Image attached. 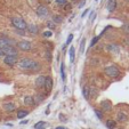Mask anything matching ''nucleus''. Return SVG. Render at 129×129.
I'll list each match as a JSON object with an SVG mask.
<instances>
[{
  "mask_svg": "<svg viewBox=\"0 0 129 129\" xmlns=\"http://www.w3.org/2000/svg\"><path fill=\"white\" fill-rule=\"evenodd\" d=\"M101 37H102V36H101V34H100V36H97V37H95V38H94V39L91 40V42H90V46H91V47H93V46H95V45L97 44V41H98V40H100V38H101Z\"/></svg>",
  "mask_w": 129,
  "mask_h": 129,
  "instance_id": "nucleus-27",
  "label": "nucleus"
},
{
  "mask_svg": "<svg viewBox=\"0 0 129 129\" xmlns=\"http://www.w3.org/2000/svg\"><path fill=\"white\" fill-rule=\"evenodd\" d=\"M21 123H22V124H25V123H27V120H24V121H22V122H21Z\"/></svg>",
  "mask_w": 129,
  "mask_h": 129,
  "instance_id": "nucleus-41",
  "label": "nucleus"
},
{
  "mask_svg": "<svg viewBox=\"0 0 129 129\" xmlns=\"http://www.w3.org/2000/svg\"><path fill=\"white\" fill-rule=\"evenodd\" d=\"M82 95L86 100H89V87L88 86H85L82 89Z\"/></svg>",
  "mask_w": 129,
  "mask_h": 129,
  "instance_id": "nucleus-22",
  "label": "nucleus"
},
{
  "mask_svg": "<svg viewBox=\"0 0 129 129\" xmlns=\"http://www.w3.org/2000/svg\"><path fill=\"white\" fill-rule=\"evenodd\" d=\"M121 30L123 32H126V33H129V23H124L121 26Z\"/></svg>",
  "mask_w": 129,
  "mask_h": 129,
  "instance_id": "nucleus-26",
  "label": "nucleus"
},
{
  "mask_svg": "<svg viewBox=\"0 0 129 129\" xmlns=\"http://www.w3.org/2000/svg\"><path fill=\"white\" fill-rule=\"evenodd\" d=\"M47 26L50 27V29H54V27H55V23H54L53 21H49V22H47Z\"/></svg>",
  "mask_w": 129,
  "mask_h": 129,
  "instance_id": "nucleus-32",
  "label": "nucleus"
},
{
  "mask_svg": "<svg viewBox=\"0 0 129 129\" xmlns=\"http://www.w3.org/2000/svg\"><path fill=\"white\" fill-rule=\"evenodd\" d=\"M17 61H18V56H5L4 57V63L6 65L10 66V68H13L17 63Z\"/></svg>",
  "mask_w": 129,
  "mask_h": 129,
  "instance_id": "nucleus-7",
  "label": "nucleus"
},
{
  "mask_svg": "<svg viewBox=\"0 0 129 129\" xmlns=\"http://www.w3.org/2000/svg\"><path fill=\"white\" fill-rule=\"evenodd\" d=\"M101 107H102V110L105 111V112H110L112 110V103L109 100H104L101 102Z\"/></svg>",
  "mask_w": 129,
  "mask_h": 129,
  "instance_id": "nucleus-9",
  "label": "nucleus"
},
{
  "mask_svg": "<svg viewBox=\"0 0 129 129\" xmlns=\"http://www.w3.org/2000/svg\"><path fill=\"white\" fill-rule=\"evenodd\" d=\"M33 100H34V103H36V104H39V103H41L42 101L45 100V96L41 95V94H37V95L33 97Z\"/></svg>",
  "mask_w": 129,
  "mask_h": 129,
  "instance_id": "nucleus-20",
  "label": "nucleus"
},
{
  "mask_svg": "<svg viewBox=\"0 0 129 129\" xmlns=\"http://www.w3.org/2000/svg\"><path fill=\"white\" fill-rule=\"evenodd\" d=\"M106 8L109 12H113L117 8V0H107Z\"/></svg>",
  "mask_w": 129,
  "mask_h": 129,
  "instance_id": "nucleus-12",
  "label": "nucleus"
},
{
  "mask_svg": "<svg viewBox=\"0 0 129 129\" xmlns=\"http://www.w3.org/2000/svg\"><path fill=\"white\" fill-rule=\"evenodd\" d=\"M58 5H62V6H64V5H66V0H55Z\"/></svg>",
  "mask_w": 129,
  "mask_h": 129,
  "instance_id": "nucleus-33",
  "label": "nucleus"
},
{
  "mask_svg": "<svg viewBox=\"0 0 129 129\" xmlns=\"http://www.w3.org/2000/svg\"><path fill=\"white\" fill-rule=\"evenodd\" d=\"M45 80H46V77H45V76H39L38 78L36 79V86L38 88H44Z\"/></svg>",
  "mask_w": 129,
  "mask_h": 129,
  "instance_id": "nucleus-11",
  "label": "nucleus"
},
{
  "mask_svg": "<svg viewBox=\"0 0 129 129\" xmlns=\"http://www.w3.org/2000/svg\"><path fill=\"white\" fill-rule=\"evenodd\" d=\"M124 42H126V44H127V45H128V46H129V37H127L126 39H124Z\"/></svg>",
  "mask_w": 129,
  "mask_h": 129,
  "instance_id": "nucleus-39",
  "label": "nucleus"
},
{
  "mask_svg": "<svg viewBox=\"0 0 129 129\" xmlns=\"http://www.w3.org/2000/svg\"><path fill=\"white\" fill-rule=\"evenodd\" d=\"M72 39H73V34H69V37H68V40H66V42H65V45H64V48H65L66 46H68L69 44H70L71 41H72Z\"/></svg>",
  "mask_w": 129,
  "mask_h": 129,
  "instance_id": "nucleus-28",
  "label": "nucleus"
},
{
  "mask_svg": "<svg viewBox=\"0 0 129 129\" xmlns=\"http://www.w3.org/2000/svg\"><path fill=\"white\" fill-rule=\"evenodd\" d=\"M53 86H54V81H53V79H51V77L47 76L46 80H45V86H44V88L46 89L47 93H50L51 89H53Z\"/></svg>",
  "mask_w": 129,
  "mask_h": 129,
  "instance_id": "nucleus-8",
  "label": "nucleus"
},
{
  "mask_svg": "<svg viewBox=\"0 0 129 129\" xmlns=\"http://www.w3.org/2000/svg\"><path fill=\"white\" fill-rule=\"evenodd\" d=\"M105 126H106V128H109V129H114L115 127H117V121L113 119H109V120H106V122H105Z\"/></svg>",
  "mask_w": 129,
  "mask_h": 129,
  "instance_id": "nucleus-16",
  "label": "nucleus"
},
{
  "mask_svg": "<svg viewBox=\"0 0 129 129\" xmlns=\"http://www.w3.org/2000/svg\"><path fill=\"white\" fill-rule=\"evenodd\" d=\"M45 127H46V122L45 121H39L38 123L34 124V128L36 129H46Z\"/></svg>",
  "mask_w": 129,
  "mask_h": 129,
  "instance_id": "nucleus-24",
  "label": "nucleus"
},
{
  "mask_svg": "<svg viewBox=\"0 0 129 129\" xmlns=\"http://www.w3.org/2000/svg\"><path fill=\"white\" fill-rule=\"evenodd\" d=\"M85 45H86V40L82 39V41H81V46H80V51L81 53H83V50H85Z\"/></svg>",
  "mask_w": 129,
  "mask_h": 129,
  "instance_id": "nucleus-31",
  "label": "nucleus"
},
{
  "mask_svg": "<svg viewBox=\"0 0 129 129\" xmlns=\"http://www.w3.org/2000/svg\"><path fill=\"white\" fill-rule=\"evenodd\" d=\"M76 58V50H74V47H71L70 48V62L73 63Z\"/></svg>",
  "mask_w": 129,
  "mask_h": 129,
  "instance_id": "nucleus-21",
  "label": "nucleus"
},
{
  "mask_svg": "<svg viewBox=\"0 0 129 129\" xmlns=\"http://www.w3.org/2000/svg\"><path fill=\"white\" fill-rule=\"evenodd\" d=\"M106 49H107L109 51H111V53H114V54H118V53L120 51L119 47H118L117 45H114V44L107 45V46H106Z\"/></svg>",
  "mask_w": 129,
  "mask_h": 129,
  "instance_id": "nucleus-15",
  "label": "nucleus"
},
{
  "mask_svg": "<svg viewBox=\"0 0 129 129\" xmlns=\"http://www.w3.org/2000/svg\"><path fill=\"white\" fill-rule=\"evenodd\" d=\"M46 59L48 62L51 61V54H50V51H49V50H46Z\"/></svg>",
  "mask_w": 129,
  "mask_h": 129,
  "instance_id": "nucleus-30",
  "label": "nucleus"
},
{
  "mask_svg": "<svg viewBox=\"0 0 129 129\" xmlns=\"http://www.w3.org/2000/svg\"><path fill=\"white\" fill-rule=\"evenodd\" d=\"M17 47H18L22 51H30L32 49L31 42L27 41V40H22V41H20L17 44Z\"/></svg>",
  "mask_w": 129,
  "mask_h": 129,
  "instance_id": "nucleus-5",
  "label": "nucleus"
},
{
  "mask_svg": "<svg viewBox=\"0 0 129 129\" xmlns=\"http://www.w3.org/2000/svg\"><path fill=\"white\" fill-rule=\"evenodd\" d=\"M27 114H29V111H27V110L20 109L17 111V118H18V119H23V118H25Z\"/></svg>",
  "mask_w": 129,
  "mask_h": 129,
  "instance_id": "nucleus-17",
  "label": "nucleus"
},
{
  "mask_svg": "<svg viewBox=\"0 0 129 129\" xmlns=\"http://www.w3.org/2000/svg\"><path fill=\"white\" fill-rule=\"evenodd\" d=\"M94 112H95L96 117H97V118H98V119H100V120H102L103 118H104V114H103L102 110H100V109H95V110H94Z\"/></svg>",
  "mask_w": 129,
  "mask_h": 129,
  "instance_id": "nucleus-25",
  "label": "nucleus"
},
{
  "mask_svg": "<svg viewBox=\"0 0 129 129\" xmlns=\"http://www.w3.org/2000/svg\"><path fill=\"white\" fill-rule=\"evenodd\" d=\"M24 104L32 106V105H36V103H34V100L32 96H26V97L24 98Z\"/></svg>",
  "mask_w": 129,
  "mask_h": 129,
  "instance_id": "nucleus-19",
  "label": "nucleus"
},
{
  "mask_svg": "<svg viewBox=\"0 0 129 129\" xmlns=\"http://www.w3.org/2000/svg\"><path fill=\"white\" fill-rule=\"evenodd\" d=\"M32 63H33V59L29 58V57H24V58H22L20 62H18V66H20L21 70H27V71H30Z\"/></svg>",
  "mask_w": 129,
  "mask_h": 129,
  "instance_id": "nucleus-3",
  "label": "nucleus"
},
{
  "mask_svg": "<svg viewBox=\"0 0 129 129\" xmlns=\"http://www.w3.org/2000/svg\"><path fill=\"white\" fill-rule=\"evenodd\" d=\"M117 120L119 122H126L128 120V115L126 114L124 112H118L117 114Z\"/></svg>",
  "mask_w": 129,
  "mask_h": 129,
  "instance_id": "nucleus-14",
  "label": "nucleus"
},
{
  "mask_svg": "<svg viewBox=\"0 0 129 129\" xmlns=\"http://www.w3.org/2000/svg\"><path fill=\"white\" fill-rule=\"evenodd\" d=\"M55 129H66L65 127H63V126H59V127H56Z\"/></svg>",
  "mask_w": 129,
  "mask_h": 129,
  "instance_id": "nucleus-40",
  "label": "nucleus"
},
{
  "mask_svg": "<svg viewBox=\"0 0 129 129\" xmlns=\"http://www.w3.org/2000/svg\"><path fill=\"white\" fill-rule=\"evenodd\" d=\"M37 15L41 18H46L49 15V9L46 7V6H39L37 8Z\"/></svg>",
  "mask_w": 129,
  "mask_h": 129,
  "instance_id": "nucleus-6",
  "label": "nucleus"
},
{
  "mask_svg": "<svg viewBox=\"0 0 129 129\" xmlns=\"http://www.w3.org/2000/svg\"><path fill=\"white\" fill-rule=\"evenodd\" d=\"M5 56H18V51L14 46H6L3 48Z\"/></svg>",
  "mask_w": 129,
  "mask_h": 129,
  "instance_id": "nucleus-4",
  "label": "nucleus"
},
{
  "mask_svg": "<svg viewBox=\"0 0 129 129\" xmlns=\"http://www.w3.org/2000/svg\"><path fill=\"white\" fill-rule=\"evenodd\" d=\"M53 22L55 23V24H59V23H62L63 22V17L62 16H59V15H54L53 16Z\"/></svg>",
  "mask_w": 129,
  "mask_h": 129,
  "instance_id": "nucleus-23",
  "label": "nucleus"
},
{
  "mask_svg": "<svg viewBox=\"0 0 129 129\" xmlns=\"http://www.w3.org/2000/svg\"><path fill=\"white\" fill-rule=\"evenodd\" d=\"M40 70H41V64H40L39 62L33 61V63H32L30 71H31V72H38V71H40Z\"/></svg>",
  "mask_w": 129,
  "mask_h": 129,
  "instance_id": "nucleus-13",
  "label": "nucleus"
},
{
  "mask_svg": "<svg viewBox=\"0 0 129 129\" xmlns=\"http://www.w3.org/2000/svg\"><path fill=\"white\" fill-rule=\"evenodd\" d=\"M4 56H5V54H4L3 49H0V58H1V57H4Z\"/></svg>",
  "mask_w": 129,
  "mask_h": 129,
  "instance_id": "nucleus-38",
  "label": "nucleus"
},
{
  "mask_svg": "<svg viewBox=\"0 0 129 129\" xmlns=\"http://www.w3.org/2000/svg\"><path fill=\"white\" fill-rule=\"evenodd\" d=\"M26 29L29 30V32H30V33H32V34L38 33V31H39L38 26H37V25H34V24H30V25H27Z\"/></svg>",
  "mask_w": 129,
  "mask_h": 129,
  "instance_id": "nucleus-18",
  "label": "nucleus"
},
{
  "mask_svg": "<svg viewBox=\"0 0 129 129\" xmlns=\"http://www.w3.org/2000/svg\"><path fill=\"white\" fill-rule=\"evenodd\" d=\"M104 73L110 78H117L120 76V70L115 65H109L104 69Z\"/></svg>",
  "mask_w": 129,
  "mask_h": 129,
  "instance_id": "nucleus-2",
  "label": "nucleus"
},
{
  "mask_svg": "<svg viewBox=\"0 0 129 129\" xmlns=\"http://www.w3.org/2000/svg\"><path fill=\"white\" fill-rule=\"evenodd\" d=\"M61 74H62V79L63 81H65V73H64V64L61 65Z\"/></svg>",
  "mask_w": 129,
  "mask_h": 129,
  "instance_id": "nucleus-29",
  "label": "nucleus"
},
{
  "mask_svg": "<svg viewBox=\"0 0 129 129\" xmlns=\"http://www.w3.org/2000/svg\"><path fill=\"white\" fill-rule=\"evenodd\" d=\"M88 12H89V9H86V10H85V12H83V13H82V15H81V17H82V18H83V17H85V16H86V15H87V13H88Z\"/></svg>",
  "mask_w": 129,
  "mask_h": 129,
  "instance_id": "nucleus-36",
  "label": "nucleus"
},
{
  "mask_svg": "<svg viewBox=\"0 0 129 129\" xmlns=\"http://www.w3.org/2000/svg\"><path fill=\"white\" fill-rule=\"evenodd\" d=\"M71 8V5H64V9L65 10H69Z\"/></svg>",
  "mask_w": 129,
  "mask_h": 129,
  "instance_id": "nucleus-37",
  "label": "nucleus"
},
{
  "mask_svg": "<svg viewBox=\"0 0 129 129\" xmlns=\"http://www.w3.org/2000/svg\"><path fill=\"white\" fill-rule=\"evenodd\" d=\"M4 110L7 111V112H14L15 110H16V105L13 102H7L4 104Z\"/></svg>",
  "mask_w": 129,
  "mask_h": 129,
  "instance_id": "nucleus-10",
  "label": "nucleus"
},
{
  "mask_svg": "<svg viewBox=\"0 0 129 129\" xmlns=\"http://www.w3.org/2000/svg\"><path fill=\"white\" fill-rule=\"evenodd\" d=\"M44 36H45V37H50V36H51V32H50V31H47V32H45V33H44Z\"/></svg>",
  "mask_w": 129,
  "mask_h": 129,
  "instance_id": "nucleus-35",
  "label": "nucleus"
},
{
  "mask_svg": "<svg viewBox=\"0 0 129 129\" xmlns=\"http://www.w3.org/2000/svg\"><path fill=\"white\" fill-rule=\"evenodd\" d=\"M96 1H98V0H96Z\"/></svg>",
  "mask_w": 129,
  "mask_h": 129,
  "instance_id": "nucleus-43",
  "label": "nucleus"
},
{
  "mask_svg": "<svg viewBox=\"0 0 129 129\" xmlns=\"http://www.w3.org/2000/svg\"><path fill=\"white\" fill-rule=\"evenodd\" d=\"M10 22H12L13 26H15L18 31H22V30H26L27 24L23 18H20V17H12L10 18Z\"/></svg>",
  "mask_w": 129,
  "mask_h": 129,
  "instance_id": "nucleus-1",
  "label": "nucleus"
},
{
  "mask_svg": "<svg viewBox=\"0 0 129 129\" xmlns=\"http://www.w3.org/2000/svg\"><path fill=\"white\" fill-rule=\"evenodd\" d=\"M119 129H123V128H119Z\"/></svg>",
  "mask_w": 129,
  "mask_h": 129,
  "instance_id": "nucleus-42",
  "label": "nucleus"
},
{
  "mask_svg": "<svg viewBox=\"0 0 129 129\" xmlns=\"http://www.w3.org/2000/svg\"><path fill=\"white\" fill-rule=\"evenodd\" d=\"M59 119H61V121H63V122H65V121H66V118L64 117L63 114H59Z\"/></svg>",
  "mask_w": 129,
  "mask_h": 129,
  "instance_id": "nucleus-34",
  "label": "nucleus"
}]
</instances>
